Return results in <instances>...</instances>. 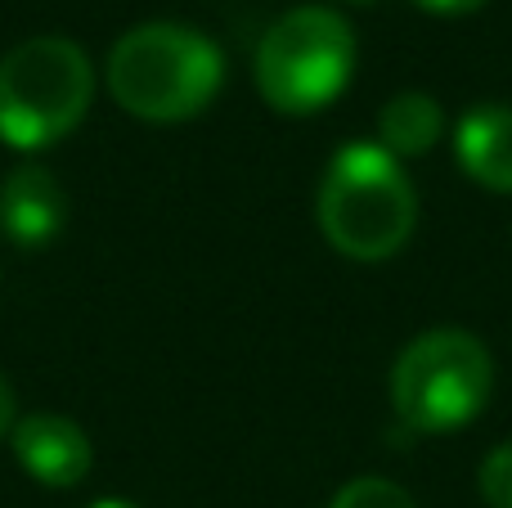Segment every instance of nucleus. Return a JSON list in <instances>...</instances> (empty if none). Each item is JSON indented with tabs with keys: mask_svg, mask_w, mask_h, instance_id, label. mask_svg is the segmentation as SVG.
<instances>
[{
	"mask_svg": "<svg viewBox=\"0 0 512 508\" xmlns=\"http://www.w3.org/2000/svg\"><path fill=\"white\" fill-rule=\"evenodd\" d=\"M346 5H373V0H346Z\"/></svg>",
	"mask_w": 512,
	"mask_h": 508,
	"instance_id": "obj_15",
	"label": "nucleus"
},
{
	"mask_svg": "<svg viewBox=\"0 0 512 508\" xmlns=\"http://www.w3.org/2000/svg\"><path fill=\"white\" fill-rule=\"evenodd\" d=\"M463 176L490 194H512V104H472L454 126Z\"/></svg>",
	"mask_w": 512,
	"mask_h": 508,
	"instance_id": "obj_8",
	"label": "nucleus"
},
{
	"mask_svg": "<svg viewBox=\"0 0 512 508\" xmlns=\"http://www.w3.org/2000/svg\"><path fill=\"white\" fill-rule=\"evenodd\" d=\"M9 446H14L18 468L32 482L54 486V491L86 482L90 464H95L90 437L81 432V423L63 419V414H27V419H18L14 432H9Z\"/></svg>",
	"mask_w": 512,
	"mask_h": 508,
	"instance_id": "obj_6",
	"label": "nucleus"
},
{
	"mask_svg": "<svg viewBox=\"0 0 512 508\" xmlns=\"http://www.w3.org/2000/svg\"><path fill=\"white\" fill-rule=\"evenodd\" d=\"M86 508H135L131 500H95V504H86Z\"/></svg>",
	"mask_w": 512,
	"mask_h": 508,
	"instance_id": "obj_14",
	"label": "nucleus"
},
{
	"mask_svg": "<svg viewBox=\"0 0 512 508\" xmlns=\"http://www.w3.org/2000/svg\"><path fill=\"white\" fill-rule=\"evenodd\" d=\"M95 99L90 54L68 36H27L0 59V140L36 153L72 135Z\"/></svg>",
	"mask_w": 512,
	"mask_h": 508,
	"instance_id": "obj_3",
	"label": "nucleus"
},
{
	"mask_svg": "<svg viewBox=\"0 0 512 508\" xmlns=\"http://www.w3.org/2000/svg\"><path fill=\"white\" fill-rule=\"evenodd\" d=\"M441 140V104L423 90H400L378 113V144L391 158H423Z\"/></svg>",
	"mask_w": 512,
	"mask_h": 508,
	"instance_id": "obj_9",
	"label": "nucleus"
},
{
	"mask_svg": "<svg viewBox=\"0 0 512 508\" xmlns=\"http://www.w3.org/2000/svg\"><path fill=\"white\" fill-rule=\"evenodd\" d=\"M495 392V360L468 329H427L391 365V410L409 432L450 437L468 428Z\"/></svg>",
	"mask_w": 512,
	"mask_h": 508,
	"instance_id": "obj_4",
	"label": "nucleus"
},
{
	"mask_svg": "<svg viewBox=\"0 0 512 508\" xmlns=\"http://www.w3.org/2000/svg\"><path fill=\"white\" fill-rule=\"evenodd\" d=\"M477 491L490 508H512V441L495 446L486 459H481Z\"/></svg>",
	"mask_w": 512,
	"mask_h": 508,
	"instance_id": "obj_11",
	"label": "nucleus"
},
{
	"mask_svg": "<svg viewBox=\"0 0 512 508\" xmlns=\"http://www.w3.org/2000/svg\"><path fill=\"white\" fill-rule=\"evenodd\" d=\"M68 198L45 167H18L0 185V230L14 248L36 252L63 230Z\"/></svg>",
	"mask_w": 512,
	"mask_h": 508,
	"instance_id": "obj_7",
	"label": "nucleus"
},
{
	"mask_svg": "<svg viewBox=\"0 0 512 508\" xmlns=\"http://www.w3.org/2000/svg\"><path fill=\"white\" fill-rule=\"evenodd\" d=\"M108 95L140 122H189L225 86V54L185 23H140L108 50Z\"/></svg>",
	"mask_w": 512,
	"mask_h": 508,
	"instance_id": "obj_1",
	"label": "nucleus"
},
{
	"mask_svg": "<svg viewBox=\"0 0 512 508\" xmlns=\"http://www.w3.org/2000/svg\"><path fill=\"white\" fill-rule=\"evenodd\" d=\"M328 508H418L405 486L387 482V477H355L333 495Z\"/></svg>",
	"mask_w": 512,
	"mask_h": 508,
	"instance_id": "obj_10",
	"label": "nucleus"
},
{
	"mask_svg": "<svg viewBox=\"0 0 512 508\" xmlns=\"http://www.w3.org/2000/svg\"><path fill=\"white\" fill-rule=\"evenodd\" d=\"M315 216L328 248L346 261H387L418 225V194L405 162L378 140H351L328 158L319 180Z\"/></svg>",
	"mask_w": 512,
	"mask_h": 508,
	"instance_id": "obj_2",
	"label": "nucleus"
},
{
	"mask_svg": "<svg viewBox=\"0 0 512 508\" xmlns=\"http://www.w3.org/2000/svg\"><path fill=\"white\" fill-rule=\"evenodd\" d=\"M14 387H9V378L0 374V437H9L14 432Z\"/></svg>",
	"mask_w": 512,
	"mask_h": 508,
	"instance_id": "obj_13",
	"label": "nucleus"
},
{
	"mask_svg": "<svg viewBox=\"0 0 512 508\" xmlns=\"http://www.w3.org/2000/svg\"><path fill=\"white\" fill-rule=\"evenodd\" d=\"M423 14H436V18H463V14H477L486 9L490 0H414Z\"/></svg>",
	"mask_w": 512,
	"mask_h": 508,
	"instance_id": "obj_12",
	"label": "nucleus"
},
{
	"mask_svg": "<svg viewBox=\"0 0 512 508\" xmlns=\"http://www.w3.org/2000/svg\"><path fill=\"white\" fill-rule=\"evenodd\" d=\"M355 27L328 5H297L256 45V90L283 117H310L346 90L355 72Z\"/></svg>",
	"mask_w": 512,
	"mask_h": 508,
	"instance_id": "obj_5",
	"label": "nucleus"
}]
</instances>
